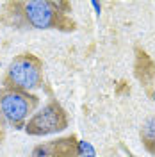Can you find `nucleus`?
<instances>
[{
    "label": "nucleus",
    "mask_w": 155,
    "mask_h": 157,
    "mask_svg": "<svg viewBox=\"0 0 155 157\" xmlns=\"http://www.w3.org/2000/svg\"><path fill=\"white\" fill-rule=\"evenodd\" d=\"M18 14L23 21L34 29H57L62 32L75 30L77 23L70 18L68 2H52V0H30V2H14Z\"/></svg>",
    "instance_id": "1"
},
{
    "label": "nucleus",
    "mask_w": 155,
    "mask_h": 157,
    "mask_svg": "<svg viewBox=\"0 0 155 157\" xmlns=\"http://www.w3.org/2000/svg\"><path fill=\"white\" fill-rule=\"evenodd\" d=\"M4 88L30 91L43 84V61L30 54L23 52L11 61L4 77Z\"/></svg>",
    "instance_id": "2"
},
{
    "label": "nucleus",
    "mask_w": 155,
    "mask_h": 157,
    "mask_svg": "<svg viewBox=\"0 0 155 157\" xmlns=\"http://www.w3.org/2000/svg\"><path fill=\"white\" fill-rule=\"evenodd\" d=\"M39 98L29 91L0 88V109L4 118L14 128L25 127L27 118L38 109Z\"/></svg>",
    "instance_id": "3"
},
{
    "label": "nucleus",
    "mask_w": 155,
    "mask_h": 157,
    "mask_svg": "<svg viewBox=\"0 0 155 157\" xmlns=\"http://www.w3.org/2000/svg\"><path fill=\"white\" fill-rule=\"evenodd\" d=\"M68 127V114L59 102H48L43 109L34 113L25 123L29 136H48Z\"/></svg>",
    "instance_id": "4"
},
{
    "label": "nucleus",
    "mask_w": 155,
    "mask_h": 157,
    "mask_svg": "<svg viewBox=\"0 0 155 157\" xmlns=\"http://www.w3.org/2000/svg\"><path fill=\"white\" fill-rule=\"evenodd\" d=\"M78 143L80 141L75 134L59 137L45 145H38L32 152V157H78Z\"/></svg>",
    "instance_id": "5"
},
{
    "label": "nucleus",
    "mask_w": 155,
    "mask_h": 157,
    "mask_svg": "<svg viewBox=\"0 0 155 157\" xmlns=\"http://www.w3.org/2000/svg\"><path fill=\"white\" fill-rule=\"evenodd\" d=\"M134 71H136L137 80L145 86L150 88L155 80V63L152 57L146 54L145 50L136 48V64H134Z\"/></svg>",
    "instance_id": "6"
},
{
    "label": "nucleus",
    "mask_w": 155,
    "mask_h": 157,
    "mask_svg": "<svg viewBox=\"0 0 155 157\" xmlns=\"http://www.w3.org/2000/svg\"><path fill=\"white\" fill-rule=\"evenodd\" d=\"M141 141L145 148L155 155V114L150 116L141 127Z\"/></svg>",
    "instance_id": "7"
},
{
    "label": "nucleus",
    "mask_w": 155,
    "mask_h": 157,
    "mask_svg": "<svg viewBox=\"0 0 155 157\" xmlns=\"http://www.w3.org/2000/svg\"><path fill=\"white\" fill-rule=\"evenodd\" d=\"M4 120H6V118H4L2 113H0V141L4 139V136H6V130H4Z\"/></svg>",
    "instance_id": "8"
},
{
    "label": "nucleus",
    "mask_w": 155,
    "mask_h": 157,
    "mask_svg": "<svg viewBox=\"0 0 155 157\" xmlns=\"http://www.w3.org/2000/svg\"><path fill=\"white\" fill-rule=\"evenodd\" d=\"M152 100H153V102H155V93H152Z\"/></svg>",
    "instance_id": "9"
},
{
    "label": "nucleus",
    "mask_w": 155,
    "mask_h": 157,
    "mask_svg": "<svg viewBox=\"0 0 155 157\" xmlns=\"http://www.w3.org/2000/svg\"><path fill=\"white\" fill-rule=\"evenodd\" d=\"M128 157H134V155H128Z\"/></svg>",
    "instance_id": "10"
}]
</instances>
